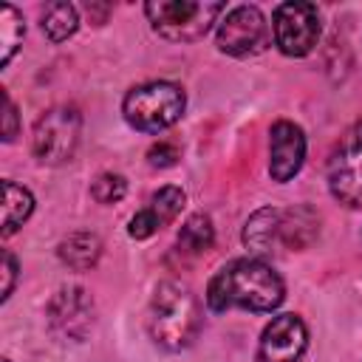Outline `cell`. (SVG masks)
Returning <instances> with one entry per match:
<instances>
[{"instance_id":"19","label":"cell","mask_w":362,"mask_h":362,"mask_svg":"<svg viewBox=\"0 0 362 362\" xmlns=\"http://www.w3.org/2000/svg\"><path fill=\"white\" fill-rule=\"evenodd\" d=\"M23 34H25V25H23V17L14 6H3L0 8V62L8 65L14 51L23 45Z\"/></svg>"},{"instance_id":"10","label":"cell","mask_w":362,"mask_h":362,"mask_svg":"<svg viewBox=\"0 0 362 362\" xmlns=\"http://www.w3.org/2000/svg\"><path fill=\"white\" fill-rule=\"evenodd\" d=\"M48 325L62 339L82 342L93 325V300L79 286L59 288L48 303Z\"/></svg>"},{"instance_id":"23","label":"cell","mask_w":362,"mask_h":362,"mask_svg":"<svg viewBox=\"0 0 362 362\" xmlns=\"http://www.w3.org/2000/svg\"><path fill=\"white\" fill-rule=\"evenodd\" d=\"M14 283H17V257L8 249H3V288H0V300L11 297Z\"/></svg>"},{"instance_id":"16","label":"cell","mask_w":362,"mask_h":362,"mask_svg":"<svg viewBox=\"0 0 362 362\" xmlns=\"http://www.w3.org/2000/svg\"><path fill=\"white\" fill-rule=\"evenodd\" d=\"M215 240V226L209 221V215H189L175 238V252L181 257H198L204 255Z\"/></svg>"},{"instance_id":"13","label":"cell","mask_w":362,"mask_h":362,"mask_svg":"<svg viewBox=\"0 0 362 362\" xmlns=\"http://www.w3.org/2000/svg\"><path fill=\"white\" fill-rule=\"evenodd\" d=\"M280 223H283V209L277 206H263L257 209L246 226H243V243L252 255H269L280 246Z\"/></svg>"},{"instance_id":"20","label":"cell","mask_w":362,"mask_h":362,"mask_svg":"<svg viewBox=\"0 0 362 362\" xmlns=\"http://www.w3.org/2000/svg\"><path fill=\"white\" fill-rule=\"evenodd\" d=\"M127 192V181L119 173H99L90 184V195L96 204H116Z\"/></svg>"},{"instance_id":"9","label":"cell","mask_w":362,"mask_h":362,"mask_svg":"<svg viewBox=\"0 0 362 362\" xmlns=\"http://www.w3.org/2000/svg\"><path fill=\"white\" fill-rule=\"evenodd\" d=\"M308 348V328L297 314H277L257 342V362H300Z\"/></svg>"},{"instance_id":"7","label":"cell","mask_w":362,"mask_h":362,"mask_svg":"<svg viewBox=\"0 0 362 362\" xmlns=\"http://www.w3.org/2000/svg\"><path fill=\"white\" fill-rule=\"evenodd\" d=\"M272 37L280 54L305 57L320 40V11L314 3H280L272 14Z\"/></svg>"},{"instance_id":"12","label":"cell","mask_w":362,"mask_h":362,"mask_svg":"<svg viewBox=\"0 0 362 362\" xmlns=\"http://www.w3.org/2000/svg\"><path fill=\"white\" fill-rule=\"evenodd\" d=\"M184 204H187V195H184L181 187H173V184L161 187V189L153 192L150 201L130 218L127 235L136 238V240H147L150 235H156L158 229H164L167 223H173V221L181 215Z\"/></svg>"},{"instance_id":"15","label":"cell","mask_w":362,"mask_h":362,"mask_svg":"<svg viewBox=\"0 0 362 362\" xmlns=\"http://www.w3.org/2000/svg\"><path fill=\"white\" fill-rule=\"evenodd\" d=\"M320 232V218L308 206L297 209H283V223H280V246L286 249H305Z\"/></svg>"},{"instance_id":"11","label":"cell","mask_w":362,"mask_h":362,"mask_svg":"<svg viewBox=\"0 0 362 362\" xmlns=\"http://www.w3.org/2000/svg\"><path fill=\"white\" fill-rule=\"evenodd\" d=\"M305 161V133L294 122H274L269 130V175L277 184L291 181Z\"/></svg>"},{"instance_id":"5","label":"cell","mask_w":362,"mask_h":362,"mask_svg":"<svg viewBox=\"0 0 362 362\" xmlns=\"http://www.w3.org/2000/svg\"><path fill=\"white\" fill-rule=\"evenodd\" d=\"M79 136H82L79 110L59 105V107L45 110L37 119L34 136H31V150H34L37 161H42V164H65L76 153Z\"/></svg>"},{"instance_id":"17","label":"cell","mask_w":362,"mask_h":362,"mask_svg":"<svg viewBox=\"0 0 362 362\" xmlns=\"http://www.w3.org/2000/svg\"><path fill=\"white\" fill-rule=\"evenodd\" d=\"M31 212H34V195L25 187L6 178L3 181V235L6 238L14 235L28 221Z\"/></svg>"},{"instance_id":"22","label":"cell","mask_w":362,"mask_h":362,"mask_svg":"<svg viewBox=\"0 0 362 362\" xmlns=\"http://www.w3.org/2000/svg\"><path fill=\"white\" fill-rule=\"evenodd\" d=\"M17 130H20L17 107H14L11 96L3 93V139H6V141H14V139H17Z\"/></svg>"},{"instance_id":"21","label":"cell","mask_w":362,"mask_h":362,"mask_svg":"<svg viewBox=\"0 0 362 362\" xmlns=\"http://www.w3.org/2000/svg\"><path fill=\"white\" fill-rule=\"evenodd\" d=\"M178 158H181V153H178V147L173 141H158V144H153L147 150L150 167H173Z\"/></svg>"},{"instance_id":"4","label":"cell","mask_w":362,"mask_h":362,"mask_svg":"<svg viewBox=\"0 0 362 362\" xmlns=\"http://www.w3.org/2000/svg\"><path fill=\"white\" fill-rule=\"evenodd\" d=\"M153 31L170 42H195L223 14V3L198 0H153L144 6Z\"/></svg>"},{"instance_id":"6","label":"cell","mask_w":362,"mask_h":362,"mask_svg":"<svg viewBox=\"0 0 362 362\" xmlns=\"http://www.w3.org/2000/svg\"><path fill=\"white\" fill-rule=\"evenodd\" d=\"M325 178L331 195L339 204L362 209V122L354 124L331 150Z\"/></svg>"},{"instance_id":"14","label":"cell","mask_w":362,"mask_h":362,"mask_svg":"<svg viewBox=\"0 0 362 362\" xmlns=\"http://www.w3.org/2000/svg\"><path fill=\"white\" fill-rule=\"evenodd\" d=\"M59 260L74 269V272H88L99 263L102 257V240L93 235V232H74L68 238L59 240V249H57Z\"/></svg>"},{"instance_id":"2","label":"cell","mask_w":362,"mask_h":362,"mask_svg":"<svg viewBox=\"0 0 362 362\" xmlns=\"http://www.w3.org/2000/svg\"><path fill=\"white\" fill-rule=\"evenodd\" d=\"M147 331L164 351H184L201 331V303L189 286L161 280L150 297Z\"/></svg>"},{"instance_id":"1","label":"cell","mask_w":362,"mask_h":362,"mask_svg":"<svg viewBox=\"0 0 362 362\" xmlns=\"http://www.w3.org/2000/svg\"><path fill=\"white\" fill-rule=\"evenodd\" d=\"M286 297L283 277L260 257H240L218 269L206 286V305L212 311H274Z\"/></svg>"},{"instance_id":"24","label":"cell","mask_w":362,"mask_h":362,"mask_svg":"<svg viewBox=\"0 0 362 362\" xmlns=\"http://www.w3.org/2000/svg\"><path fill=\"white\" fill-rule=\"evenodd\" d=\"M3 362H11V359H3Z\"/></svg>"},{"instance_id":"3","label":"cell","mask_w":362,"mask_h":362,"mask_svg":"<svg viewBox=\"0 0 362 362\" xmlns=\"http://www.w3.org/2000/svg\"><path fill=\"white\" fill-rule=\"evenodd\" d=\"M187 107V96L175 82H141L127 90L122 102V116L133 130L141 133H161L173 127Z\"/></svg>"},{"instance_id":"8","label":"cell","mask_w":362,"mask_h":362,"mask_svg":"<svg viewBox=\"0 0 362 362\" xmlns=\"http://www.w3.org/2000/svg\"><path fill=\"white\" fill-rule=\"evenodd\" d=\"M272 40L269 23L257 6H235L218 23L215 45L221 54L229 57H255Z\"/></svg>"},{"instance_id":"18","label":"cell","mask_w":362,"mask_h":362,"mask_svg":"<svg viewBox=\"0 0 362 362\" xmlns=\"http://www.w3.org/2000/svg\"><path fill=\"white\" fill-rule=\"evenodd\" d=\"M79 28V11L71 3H48L42 11V31L51 42L68 40Z\"/></svg>"}]
</instances>
